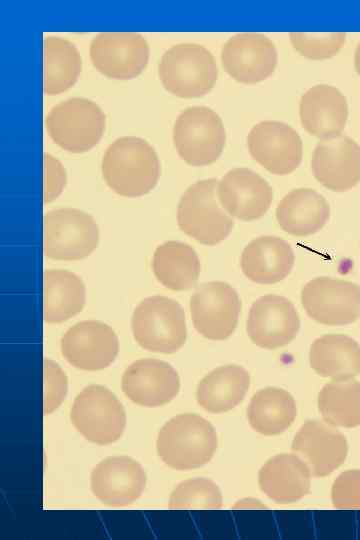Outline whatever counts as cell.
I'll return each instance as SVG.
<instances>
[{"instance_id":"obj_1","label":"cell","mask_w":360,"mask_h":540,"mask_svg":"<svg viewBox=\"0 0 360 540\" xmlns=\"http://www.w3.org/2000/svg\"><path fill=\"white\" fill-rule=\"evenodd\" d=\"M106 184L124 197L150 192L160 176V162L153 147L144 139L125 136L112 142L102 158Z\"/></svg>"},{"instance_id":"obj_2","label":"cell","mask_w":360,"mask_h":540,"mask_svg":"<svg viewBox=\"0 0 360 540\" xmlns=\"http://www.w3.org/2000/svg\"><path fill=\"white\" fill-rule=\"evenodd\" d=\"M218 445L212 424L197 414H180L160 429L156 447L159 457L176 470H190L208 463Z\"/></svg>"},{"instance_id":"obj_3","label":"cell","mask_w":360,"mask_h":540,"mask_svg":"<svg viewBox=\"0 0 360 540\" xmlns=\"http://www.w3.org/2000/svg\"><path fill=\"white\" fill-rule=\"evenodd\" d=\"M158 73L170 93L181 98H196L214 87L218 68L214 56L204 46L181 43L164 52Z\"/></svg>"},{"instance_id":"obj_4","label":"cell","mask_w":360,"mask_h":540,"mask_svg":"<svg viewBox=\"0 0 360 540\" xmlns=\"http://www.w3.org/2000/svg\"><path fill=\"white\" fill-rule=\"evenodd\" d=\"M131 328L142 348L158 353L178 351L187 337L183 308L177 301L159 295L139 303L132 314Z\"/></svg>"},{"instance_id":"obj_5","label":"cell","mask_w":360,"mask_h":540,"mask_svg":"<svg viewBox=\"0 0 360 540\" xmlns=\"http://www.w3.org/2000/svg\"><path fill=\"white\" fill-rule=\"evenodd\" d=\"M218 181L204 179L189 186L177 208L178 226L201 244L213 246L228 237L234 220L219 205Z\"/></svg>"},{"instance_id":"obj_6","label":"cell","mask_w":360,"mask_h":540,"mask_svg":"<svg viewBox=\"0 0 360 540\" xmlns=\"http://www.w3.org/2000/svg\"><path fill=\"white\" fill-rule=\"evenodd\" d=\"M50 138L60 148L83 153L92 149L105 129V114L86 98H70L51 108L45 119Z\"/></svg>"},{"instance_id":"obj_7","label":"cell","mask_w":360,"mask_h":540,"mask_svg":"<svg viewBox=\"0 0 360 540\" xmlns=\"http://www.w3.org/2000/svg\"><path fill=\"white\" fill-rule=\"evenodd\" d=\"M226 133L219 115L205 106L185 109L173 128V142L178 155L192 166L214 163L221 155Z\"/></svg>"},{"instance_id":"obj_8","label":"cell","mask_w":360,"mask_h":540,"mask_svg":"<svg viewBox=\"0 0 360 540\" xmlns=\"http://www.w3.org/2000/svg\"><path fill=\"white\" fill-rule=\"evenodd\" d=\"M98 241L94 218L79 209H56L43 217V251L51 259H83L96 249Z\"/></svg>"},{"instance_id":"obj_9","label":"cell","mask_w":360,"mask_h":540,"mask_svg":"<svg viewBox=\"0 0 360 540\" xmlns=\"http://www.w3.org/2000/svg\"><path fill=\"white\" fill-rule=\"evenodd\" d=\"M70 419L80 434L99 445L117 441L126 426L121 402L101 385H89L76 396Z\"/></svg>"},{"instance_id":"obj_10","label":"cell","mask_w":360,"mask_h":540,"mask_svg":"<svg viewBox=\"0 0 360 540\" xmlns=\"http://www.w3.org/2000/svg\"><path fill=\"white\" fill-rule=\"evenodd\" d=\"M301 302L308 316L320 324H351L360 317V286L342 279L317 277L303 286Z\"/></svg>"},{"instance_id":"obj_11","label":"cell","mask_w":360,"mask_h":540,"mask_svg":"<svg viewBox=\"0 0 360 540\" xmlns=\"http://www.w3.org/2000/svg\"><path fill=\"white\" fill-rule=\"evenodd\" d=\"M241 300L226 282L201 284L190 299V313L195 329L210 340H224L236 329Z\"/></svg>"},{"instance_id":"obj_12","label":"cell","mask_w":360,"mask_h":540,"mask_svg":"<svg viewBox=\"0 0 360 540\" xmlns=\"http://www.w3.org/2000/svg\"><path fill=\"white\" fill-rule=\"evenodd\" d=\"M89 51L94 67L113 79L138 76L149 59L147 41L135 32H101L92 39Z\"/></svg>"},{"instance_id":"obj_13","label":"cell","mask_w":360,"mask_h":540,"mask_svg":"<svg viewBox=\"0 0 360 540\" xmlns=\"http://www.w3.org/2000/svg\"><path fill=\"white\" fill-rule=\"evenodd\" d=\"M251 157L276 175L292 173L300 165L303 146L298 133L280 121H262L247 136Z\"/></svg>"},{"instance_id":"obj_14","label":"cell","mask_w":360,"mask_h":540,"mask_svg":"<svg viewBox=\"0 0 360 540\" xmlns=\"http://www.w3.org/2000/svg\"><path fill=\"white\" fill-rule=\"evenodd\" d=\"M299 314L284 296L267 294L251 306L247 319L250 340L264 349H277L289 344L298 334Z\"/></svg>"},{"instance_id":"obj_15","label":"cell","mask_w":360,"mask_h":540,"mask_svg":"<svg viewBox=\"0 0 360 540\" xmlns=\"http://www.w3.org/2000/svg\"><path fill=\"white\" fill-rule=\"evenodd\" d=\"M119 350L118 337L107 324L81 321L69 328L61 339V353L74 367L95 371L108 367Z\"/></svg>"},{"instance_id":"obj_16","label":"cell","mask_w":360,"mask_h":540,"mask_svg":"<svg viewBox=\"0 0 360 540\" xmlns=\"http://www.w3.org/2000/svg\"><path fill=\"white\" fill-rule=\"evenodd\" d=\"M277 59L274 43L265 35L254 32L232 36L221 50L224 70L245 84L268 78L275 70Z\"/></svg>"},{"instance_id":"obj_17","label":"cell","mask_w":360,"mask_h":540,"mask_svg":"<svg viewBox=\"0 0 360 540\" xmlns=\"http://www.w3.org/2000/svg\"><path fill=\"white\" fill-rule=\"evenodd\" d=\"M311 167L327 189L348 191L360 182V146L344 135L324 138L314 149Z\"/></svg>"},{"instance_id":"obj_18","label":"cell","mask_w":360,"mask_h":540,"mask_svg":"<svg viewBox=\"0 0 360 540\" xmlns=\"http://www.w3.org/2000/svg\"><path fill=\"white\" fill-rule=\"evenodd\" d=\"M291 448L315 477L331 474L344 463L348 453L345 436L326 421L315 419L300 427Z\"/></svg>"},{"instance_id":"obj_19","label":"cell","mask_w":360,"mask_h":540,"mask_svg":"<svg viewBox=\"0 0 360 540\" xmlns=\"http://www.w3.org/2000/svg\"><path fill=\"white\" fill-rule=\"evenodd\" d=\"M121 387L132 402L145 407H158L176 397L180 378L169 363L144 358L134 361L125 369Z\"/></svg>"},{"instance_id":"obj_20","label":"cell","mask_w":360,"mask_h":540,"mask_svg":"<svg viewBox=\"0 0 360 540\" xmlns=\"http://www.w3.org/2000/svg\"><path fill=\"white\" fill-rule=\"evenodd\" d=\"M217 196L222 208L242 221L261 218L273 200L269 183L248 168L228 171L217 186Z\"/></svg>"},{"instance_id":"obj_21","label":"cell","mask_w":360,"mask_h":540,"mask_svg":"<svg viewBox=\"0 0 360 540\" xmlns=\"http://www.w3.org/2000/svg\"><path fill=\"white\" fill-rule=\"evenodd\" d=\"M90 485L95 497L105 505L125 506L141 496L146 474L136 460L128 456H113L96 465Z\"/></svg>"},{"instance_id":"obj_22","label":"cell","mask_w":360,"mask_h":540,"mask_svg":"<svg viewBox=\"0 0 360 540\" xmlns=\"http://www.w3.org/2000/svg\"><path fill=\"white\" fill-rule=\"evenodd\" d=\"M303 128L311 135L328 138L340 135L348 117L345 96L330 85H316L301 97L299 105Z\"/></svg>"},{"instance_id":"obj_23","label":"cell","mask_w":360,"mask_h":540,"mask_svg":"<svg viewBox=\"0 0 360 540\" xmlns=\"http://www.w3.org/2000/svg\"><path fill=\"white\" fill-rule=\"evenodd\" d=\"M295 255L290 244L276 236H260L244 248L240 264L244 275L258 284H274L291 272Z\"/></svg>"},{"instance_id":"obj_24","label":"cell","mask_w":360,"mask_h":540,"mask_svg":"<svg viewBox=\"0 0 360 540\" xmlns=\"http://www.w3.org/2000/svg\"><path fill=\"white\" fill-rule=\"evenodd\" d=\"M258 483L260 489L273 501L292 503L309 492L311 472L298 455L279 454L261 467Z\"/></svg>"},{"instance_id":"obj_25","label":"cell","mask_w":360,"mask_h":540,"mask_svg":"<svg viewBox=\"0 0 360 540\" xmlns=\"http://www.w3.org/2000/svg\"><path fill=\"white\" fill-rule=\"evenodd\" d=\"M330 206L317 191L298 188L290 191L276 208V219L287 233L304 237L318 232L328 222Z\"/></svg>"},{"instance_id":"obj_26","label":"cell","mask_w":360,"mask_h":540,"mask_svg":"<svg viewBox=\"0 0 360 540\" xmlns=\"http://www.w3.org/2000/svg\"><path fill=\"white\" fill-rule=\"evenodd\" d=\"M311 368L322 377L352 379L360 374V344L344 334H326L310 347Z\"/></svg>"},{"instance_id":"obj_27","label":"cell","mask_w":360,"mask_h":540,"mask_svg":"<svg viewBox=\"0 0 360 540\" xmlns=\"http://www.w3.org/2000/svg\"><path fill=\"white\" fill-rule=\"evenodd\" d=\"M250 387V375L242 366L215 368L198 383L196 399L208 412L223 413L237 406Z\"/></svg>"},{"instance_id":"obj_28","label":"cell","mask_w":360,"mask_h":540,"mask_svg":"<svg viewBox=\"0 0 360 540\" xmlns=\"http://www.w3.org/2000/svg\"><path fill=\"white\" fill-rule=\"evenodd\" d=\"M86 289L76 274L61 269L43 273V318L60 323L79 313L84 307Z\"/></svg>"},{"instance_id":"obj_29","label":"cell","mask_w":360,"mask_h":540,"mask_svg":"<svg viewBox=\"0 0 360 540\" xmlns=\"http://www.w3.org/2000/svg\"><path fill=\"white\" fill-rule=\"evenodd\" d=\"M152 268L163 286L176 291L195 286L201 271L196 251L179 241H167L159 245L153 254Z\"/></svg>"},{"instance_id":"obj_30","label":"cell","mask_w":360,"mask_h":540,"mask_svg":"<svg viewBox=\"0 0 360 540\" xmlns=\"http://www.w3.org/2000/svg\"><path fill=\"white\" fill-rule=\"evenodd\" d=\"M296 416L297 407L293 396L277 387H266L256 392L247 408L250 426L265 436L283 433Z\"/></svg>"},{"instance_id":"obj_31","label":"cell","mask_w":360,"mask_h":540,"mask_svg":"<svg viewBox=\"0 0 360 540\" xmlns=\"http://www.w3.org/2000/svg\"><path fill=\"white\" fill-rule=\"evenodd\" d=\"M81 72V57L67 39L48 36L43 40V91L55 95L66 91Z\"/></svg>"},{"instance_id":"obj_32","label":"cell","mask_w":360,"mask_h":540,"mask_svg":"<svg viewBox=\"0 0 360 540\" xmlns=\"http://www.w3.org/2000/svg\"><path fill=\"white\" fill-rule=\"evenodd\" d=\"M318 408L323 419L333 426H359L360 382L344 379L327 383L318 394Z\"/></svg>"},{"instance_id":"obj_33","label":"cell","mask_w":360,"mask_h":540,"mask_svg":"<svg viewBox=\"0 0 360 540\" xmlns=\"http://www.w3.org/2000/svg\"><path fill=\"white\" fill-rule=\"evenodd\" d=\"M222 494L212 480L188 479L178 484L169 498L170 509H220Z\"/></svg>"},{"instance_id":"obj_34","label":"cell","mask_w":360,"mask_h":540,"mask_svg":"<svg viewBox=\"0 0 360 540\" xmlns=\"http://www.w3.org/2000/svg\"><path fill=\"white\" fill-rule=\"evenodd\" d=\"M345 39L346 34L343 32L290 33V41L294 49L302 56L313 60L327 59L336 55L344 45Z\"/></svg>"},{"instance_id":"obj_35","label":"cell","mask_w":360,"mask_h":540,"mask_svg":"<svg viewBox=\"0 0 360 540\" xmlns=\"http://www.w3.org/2000/svg\"><path fill=\"white\" fill-rule=\"evenodd\" d=\"M68 390L67 376L51 359L43 360V413L48 415L64 401Z\"/></svg>"},{"instance_id":"obj_36","label":"cell","mask_w":360,"mask_h":540,"mask_svg":"<svg viewBox=\"0 0 360 540\" xmlns=\"http://www.w3.org/2000/svg\"><path fill=\"white\" fill-rule=\"evenodd\" d=\"M331 499L338 509H360V470L342 472L332 485Z\"/></svg>"},{"instance_id":"obj_37","label":"cell","mask_w":360,"mask_h":540,"mask_svg":"<svg viewBox=\"0 0 360 540\" xmlns=\"http://www.w3.org/2000/svg\"><path fill=\"white\" fill-rule=\"evenodd\" d=\"M66 184V172L62 164L50 154L43 156V202L56 199Z\"/></svg>"},{"instance_id":"obj_38","label":"cell","mask_w":360,"mask_h":540,"mask_svg":"<svg viewBox=\"0 0 360 540\" xmlns=\"http://www.w3.org/2000/svg\"><path fill=\"white\" fill-rule=\"evenodd\" d=\"M234 508H266L264 504H262L259 500L248 498L243 499L241 501H238Z\"/></svg>"},{"instance_id":"obj_39","label":"cell","mask_w":360,"mask_h":540,"mask_svg":"<svg viewBox=\"0 0 360 540\" xmlns=\"http://www.w3.org/2000/svg\"><path fill=\"white\" fill-rule=\"evenodd\" d=\"M355 69L360 76V43L357 45L354 56Z\"/></svg>"}]
</instances>
